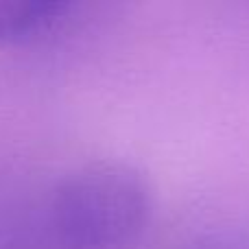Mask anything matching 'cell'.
Returning <instances> with one entry per match:
<instances>
[{
	"instance_id": "obj_1",
	"label": "cell",
	"mask_w": 249,
	"mask_h": 249,
	"mask_svg": "<svg viewBox=\"0 0 249 249\" xmlns=\"http://www.w3.org/2000/svg\"><path fill=\"white\" fill-rule=\"evenodd\" d=\"M153 210L151 186L124 162H92L55 186L48 219L66 249H129Z\"/></svg>"
},
{
	"instance_id": "obj_2",
	"label": "cell",
	"mask_w": 249,
	"mask_h": 249,
	"mask_svg": "<svg viewBox=\"0 0 249 249\" xmlns=\"http://www.w3.org/2000/svg\"><path fill=\"white\" fill-rule=\"evenodd\" d=\"M72 4L55 0H0V44H26L48 35Z\"/></svg>"
}]
</instances>
